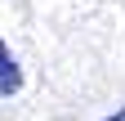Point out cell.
<instances>
[{"instance_id":"2","label":"cell","mask_w":125,"mask_h":121,"mask_svg":"<svg viewBox=\"0 0 125 121\" xmlns=\"http://www.w3.org/2000/svg\"><path fill=\"white\" fill-rule=\"evenodd\" d=\"M103 121H125V108H116L112 117H103Z\"/></svg>"},{"instance_id":"1","label":"cell","mask_w":125,"mask_h":121,"mask_svg":"<svg viewBox=\"0 0 125 121\" xmlns=\"http://www.w3.org/2000/svg\"><path fill=\"white\" fill-rule=\"evenodd\" d=\"M18 90H22V67H18V58L9 54V45L0 40V99L18 94Z\"/></svg>"}]
</instances>
